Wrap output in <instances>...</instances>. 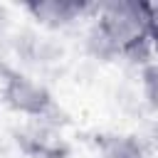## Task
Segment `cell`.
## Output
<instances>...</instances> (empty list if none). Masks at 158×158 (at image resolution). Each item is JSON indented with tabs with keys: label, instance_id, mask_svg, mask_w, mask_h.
Wrapping results in <instances>:
<instances>
[{
	"label": "cell",
	"instance_id": "1",
	"mask_svg": "<svg viewBox=\"0 0 158 158\" xmlns=\"http://www.w3.org/2000/svg\"><path fill=\"white\" fill-rule=\"evenodd\" d=\"M89 27V49L106 62H148L153 2L109 0L96 2Z\"/></svg>",
	"mask_w": 158,
	"mask_h": 158
},
{
	"label": "cell",
	"instance_id": "2",
	"mask_svg": "<svg viewBox=\"0 0 158 158\" xmlns=\"http://www.w3.org/2000/svg\"><path fill=\"white\" fill-rule=\"evenodd\" d=\"M96 2H81V0H40V2H27L25 10L47 27H67L74 25L77 20L91 17Z\"/></svg>",
	"mask_w": 158,
	"mask_h": 158
},
{
	"label": "cell",
	"instance_id": "3",
	"mask_svg": "<svg viewBox=\"0 0 158 158\" xmlns=\"http://www.w3.org/2000/svg\"><path fill=\"white\" fill-rule=\"evenodd\" d=\"M94 158H151V153L136 136H106Z\"/></svg>",
	"mask_w": 158,
	"mask_h": 158
},
{
	"label": "cell",
	"instance_id": "4",
	"mask_svg": "<svg viewBox=\"0 0 158 158\" xmlns=\"http://www.w3.org/2000/svg\"><path fill=\"white\" fill-rule=\"evenodd\" d=\"M151 49L158 57V2H153V20H151Z\"/></svg>",
	"mask_w": 158,
	"mask_h": 158
},
{
	"label": "cell",
	"instance_id": "5",
	"mask_svg": "<svg viewBox=\"0 0 158 158\" xmlns=\"http://www.w3.org/2000/svg\"><path fill=\"white\" fill-rule=\"evenodd\" d=\"M153 143H156V146H158V123H156V126H153Z\"/></svg>",
	"mask_w": 158,
	"mask_h": 158
}]
</instances>
